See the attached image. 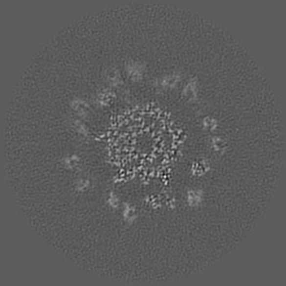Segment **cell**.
Instances as JSON below:
<instances>
[{"instance_id": "1", "label": "cell", "mask_w": 286, "mask_h": 286, "mask_svg": "<svg viewBox=\"0 0 286 286\" xmlns=\"http://www.w3.org/2000/svg\"><path fill=\"white\" fill-rule=\"evenodd\" d=\"M181 80L182 75L179 72H173L157 78L154 81V85L157 89L162 91H171L179 85Z\"/></svg>"}, {"instance_id": "2", "label": "cell", "mask_w": 286, "mask_h": 286, "mask_svg": "<svg viewBox=\"0 0 286 286\" xmlns=\"http://www.w3.org/2000/svg\"><path fill=\"white\" fill-rule=\"evenodd\" d=\"M125 72L130 80L139 82L146 74V65L139 60H130L125 64Z\"/></svg>"}, {"instance_id": "3", "label": "cell", "mask_w": 286, "mask_h": 286, "mask_svg": "<svg viewBox=\"0 0 286 286\" xmlns=\"http://www.w3.org/2000/svg\"><path fill=\"white\" fill-rule=\"evenodd\" d=\"M205 200V193L201 188H191L186 191L185 201L190 208H199Z\"/></svg>"}, {"instance_id": "4", "label": "cell", "mask_w": 286, "mask_h": 286, "mask_svg": "<svg viewBox=\"0 0 286 286\" xmlns=\"http://www.w3.org/2000/svg\"><path fill=\"white\" fill-rule=\"evenodd\" d=\"M198 80L196 76H192L190 79L184 84L181 95L189 102H196L198 98Z\"/></svg>"}, {"instance_id": "5", "label": "cell", "mask_w": 286, "mask_h": 286, "mask_svg": "<svg viewBox=\"0 0 286 286\" xmlns=\"http://www.w3.org/2000/svg\"><path fill=\"white\" fill-rule=\"evenodd\" d=\"M70 107L71 109L76 113V115L78 116L79 119H86L89 115V110H90V105L87 102V100H85L82 97H74L71 101H70Z\"/></svg>"}, {"instance_id": "6", "label": "cell", "mask_w": 286, "mask_h": 286, "mask_svg": "<svg viewBox=\"0 0 286 286\" xmlns=\"http://www.w3.org/2000/svg\"><path fill=\"white\" fill-rule=\"evenodd\" d=\"M115 97V93L111 88H103L99 90L95 95V102L98 107H107L109 106Z\"/></svg>"}, {"instance_id": "7", "label": "cell", "mask_w": 286, "mask_h": 286, "mask_svg": "<svg viewBox=\"0 0 286 286\" xmlns=\"http://www.w3.org/2000/svg\"><path fill=\"white\" fill-rule=\"evenodd\" d=\"M121 216L124 222L128 225H133L138 218L135 206L128 202H123L121 204Z\"/></svg>"}, {"instance_id": "8", "label": "cell", "mask_w": 286, "mask_h": 286, "mask_svg": "<svg viewBox=\"0 0 286 286\" xmlns=\"http://www.w3.org/2000/svg\"><path fill=\"white\" fill-rule=\"evenodd\" d=\"M104 77H105V81H106L107 85L111 89L118 88L122 84V77L120 75V72L115 67H111V68L107 69L105 72Z\"/></svg>"}, {"instance_id": "9", "label": "cell", "mask_w": 286, "mask_h": 286, "mask_svg": "<svg viewBox=\"0 0 286 286\" xmlns=\"http://www.w3.org/2000/svg\"><path fill=\"white\" fill-rule=\"evenodd\" d=\"M80 156L76 154H70L61 159V163L67 170H75L80 164Z\"/></svg>"}, {"instance_id": "10", "label": "cell", "mask_w": 286, "mask_h": 286, "mask_svg": "<svg viewBox=\"0 0 286 286\" xmlns=\"http://www.w3.org/2000/svg\"><path fill=\"white\" fill-rule=\"evenodd\" d=\"M209 145L211 149L215 153L222 154L226 150V142L220 135H212L210 137Z\"/></svg>"}, {"instance_id": "11", "label": "cell", "mask_w": 286, "mask_h": 286, "mask_svg": "<svg viewBox=\"0 0 286 286\" xmlns=\"http://www.w3.org/2000/svg\"><path fill=\"white\" fill-rule=\"evenodd\" d=\"M70 126H71V128H72V129H73L77 134H79V135H81V136L87 137V136H89V134H90V130L88 129L87 125L83 122L82 119H79V118H73V119L71 120Z\"/></svg>"}, {"instance_id": "12", "label": "cell", "mask_w": 286, "mask_h": 286, "mask_svg": "<svg viewBox=\"0 0 286 286\" xmlns=\"http://www.w3.org/2000/svg\"><path fill=\"white\" fill-rule=\"evenodd\" d=\"M210 170V163L207 159H202L195 162L192 166V172L196 176H201Z\"/></svg>"}, {"instance_id": "13", "label": "cell", "mask_w": 286, "mask_h": 286, "mask_svg": "<svg viewBox=\"0 0 286 286\" xmlns=\"http://www.w3.org/2000/svg\"><path fill=\"white\" fill-rule=\"evenodd\" d=\"M201 124H202L203 130H205L207 132H211V133L217 131L219 126H220L219 120L217 118H215L214 116H205L202 119Z\"/></svg>"}, {"instance_id": "14", "label": "cell", "mask_w": 286, "mask_h": 286, "mask_svg": "<svg viewBox=\"0 0 286 286\" xmlns=\"http://www.w3.org/2000/svg\"><path fill=\"white\" fill-rule=\"evenodd\" d=\"M106 203H107V206L111 209L116 210L118 208H120V205H121V200L118 197V195L114 192H110L108 195H107V198H106Z\"/></svg>"}, {"instance_id": "15", "label": "cell", "mask_w": 286, "mask_h": 286, "mask_svg": "<svg viewBox=\"0 0 286 286\" xmlns=\"http://www.w3.org/2000/svg\"><path fill=\"white\" fill-rule=\"evenodd\" d=\"M90 187H91V181L90 179L85 178V177H80L74 182V190L76 191V193H84L89 190Z\"/></svg>"}]
</instances>
